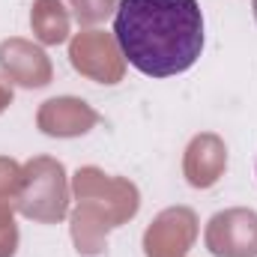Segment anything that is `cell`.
<instances>
[{"instance_id":"6da1fadb","label":"cell","mask_w":257,"mask_h":257,"mask_svg":"<svg viewBox=\"0 0 257 257\" xmlns=\"http://www.w3.org/2000/svg\"><path fill=\"white\" fill-rule=\"evenodd\" d=\"M120 54L141 75L171 78L189 72L203 51V12L197 0H120L114 12Z\"/></svg>"}]
</instances>
